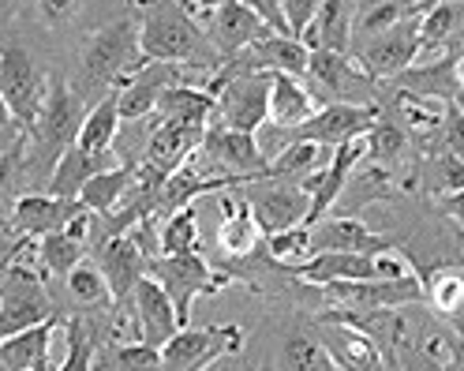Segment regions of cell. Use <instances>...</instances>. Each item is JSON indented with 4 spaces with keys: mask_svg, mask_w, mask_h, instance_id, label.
<instances>
[{
    "mask_svg": "<svg viewBox=\"0 0 464 371\" xmlns=\"http://www.w3.org/2000/svg\"><path fill=\"white\" fill-rule=\"evenodd\" d=\"M202 135H207V124L158 121V128L150 132V142H147V158L142 161L161 169V173H172V169H180L202 147Z\"/></svg>",
    "mask_w": 464,
    "mask_h": 371,
    "instance_id": "24",
    "label": "cell"
},
{
    "mask_svg": "<svg viewBox=\"0 0 464 371\" xmlns=\"http://www.w3.org/2000/svg\"><path fill=\"white\" fill-rule=\"evenodd\" d=\"M121 105H116V87L98 98L91 109H86V117H82V128H79V147L82 151H112V142L116 135H121Z\"/></svg>",
    "mask_w": 464,
    "mask_h": 371,
    "instance_id": "35",
    "label": "cell"
},
{
    "mask_svg": "<svg viewBox=\"0 0 464 371\" xmlns=\"http://www.w3.org/2000/svg\"><path fill=\"white\" fill-rule=\"evenodd\" d=\"M450 75H453L457 94H464V45L450 49ZM457 94H453V98H457Z\"/></svg>",
    "mask_w": 464,
    "mask_h": 371,
    "instance_id": "54",
    "label": "cell"
},
{
    "mask_svg": "<svg viewBox=\"0 0 464 371\" xmlns=\"http://www.w3.org/2000/svg\"><path fill=\"white\" fill-rule=\"evenodd\" d=\"M439 147L464 158V109L450 98L446 102V121H442V135H439Z\"/></svg>",
    "mask_w": 464,
    "mask_h": 371,
    "instance_id": "46",
    "label": "cell"
},
{
    "mask_svg": "<svg viewBox=\"0 0 464 371\" xmlns=\"http://www.w3.org/2000/svg\"><path fill=\"white\" fill-rule=\"evenodd\" d=\"M214 5H218V0H198V19H207Z\"/></svg>",
    "mask_w": 464,
    "mask_h": 371,
    "instance_id": "55",
    "label": "cell"
},
{
    "mask_svg": "<svg viewBox=\"0 0 464 371\" xmlns=\"http://www.w3.org/2000/svg\"><path fill=\"white\" fill-rule=\"evenodd\" d=\"M49 91V75L34 64V56L23 45H0V98L8 102L12 117L31 132L38 109Z\"/></svg>",
    "mask_w": 464,
    "mask_h": 371,
    "instance_id": "11",
    "label": "cell"
},
{
    "mask_svg": "<svg viewBox=\"0 0 464 371\" xmlns=\"http://www.w3.org/2000/svg\"><path fill=\"white\" fill-rule=\"evenodd\" d=\"M334 304L344 308H404V304H423V278L416 270L397 274V278H367V281H334L326 285Z\"/></svg>",
    "mask_w": 464,
    "mask_h": 371,
    "instance_id": "17",
    "label": "cell"
},
{
    "mask_svg": "<svg viewBox=\"0 0 464 371\" xmlns=\"http://www.w3.org/2000/svg\"><path fill=\"white\" fill-rule=\"evenodd\" d=\"M218 105H214V124L225 128H237V132H258L266 124V112H270V72H210L202 79Z\"/></svg>",
    "mask_w": 464,
    "mask_h": 371,
    "instance_id": "6",
    "label": "cell"
},
{
    "mask_svg": "<svg viewBox=\"0 0 464 371\" xmlns=\"http://www.w3.org/2000/svg\"><path fill=\"white\" fill-rule=\"evenodd\" d=\"M311 248L314 251H360V255H386L401 244L386 233H374L360 218H323L311 225Z\"/></svg>",
    "mask_w": 464,
    "mask_h": 371,
    "instance_id": "23",
    "label": "cell"
},
{
    "mask_svg": "<svg viewBox=\"0 0 464 371\" xmlns=\"http://www.w3.org/2000/svg\"><path fill=\"white\" fill-rule=\"evenodd\" d=\"M218 207H221V229H218V248L225 259H251V255L258 251V244L266 240L263 233V225H258L251 203L244 199L240 188H225L221 199H218Z\"/></svg>",
    "mask_w": 464,
    "mask_h": 371,
    "instance_id": "21",
    "label": "cell"
},
{
    "mask_svg": "<svg viewBox=\"0 0 464 371\" xmlns=\"http://www.w3.org/2000/svg\"><path fill=\"white\" fill-rule=\"evenodd\" d=\"M360 68L371 79H397L401 72H409L412 64H420V15H409L393 23L390 31L374 34L360 45Z\"/></svg>",
    "mask_w": 464,
    "mask_h": 371,
    "instance_id": "14",
    "label": "cell"
},
{
    "mask_svg": "<svg viewBox=\"0 0 464 371\" xmlns=\"http://www.w3.org/2000/svg\"><path fill=\"white\" fill-rule=\"evenodd\" d=\"M379 112L382 105L379 102H330V105H318L311 117L293 128V132H285L288 139H314V142H323V147H337V142L344 139H353V135H367L371 124L379 121Z\"/></svg>",
    "mask_w": 464,
    "mask_h": 371,
    "instance_id": "15",
    "label": "cell"
},
{
    "mask_svg": "<svg viewBox=\"0 0 464 371\" xmlns=\"http://www.w3.org/2000/svg\"><path fill=\"white\" fill-rule=\"evenodd\" d=\"M266 34H274L270 23L258 12H251L247 5H240V0H218V5L210 8V15H207V38L221 53V61L244 53L247 45H255Z\"/></svg>",
    "mask_w": 464,
    "mask_h": 371,
    "instance_id": "19",
    "label": "cell"
},
{
    "mask_svg": "<svg viewBox=\"0 0 464 371\" xmlns=\"http://www.w3.org/2000/svg\"><path fill=\"white\" fill-rule=\"evenodd\" d=\"M191 161L210 177H240L247 181H266V151L255 132H237L225 124H207L202 147L191 154Z\"/></svg>",
    "mask_w": 464,
    "mask_h": 371,
    "instance_id": "7",
    "label": "cell"
},
{
    "mask_svg": "<svg viewBox=\"0 0 464 371\" xmlns=\"http://www.w3.org/2000/svg\"><path fill=\"white\" fill-rule=\"evenodd\" d=\"M304 83L311 87L318 105L330 102H374V91H379V79H371L360 61H353L348 53L337 49H311L307 61V75Z\"/></svg>",
    "mask_w": 464,
    "mask_h": 371,
    "instance_id": "9",
    "label": "cell"
},
{
    "mask_svg": "<svg viewBox=\"0 0 464 371\" xmlns=\"http://www.w3.org/2000/svg\"><path fill=\"white\" fill-rule=\"evenodd\" d=\"M442 367H460L464 371V337L453 330H442Z\"/></svg>",
    "mask_w": 464,
    "mask_h": 371,
    "instance_id": "51",
    "label": "cell"
},
{
    "mask_svg": "<svg viewBox=\"0 0 464 371\" xmlns=\"http://www.w3.org/2000/svg\"><path fill=\"white\" fill-rule=\"evenodd\" d=\"M263 244H266V259H270L277 270H288V267L304 263L307 255L314 251V248H311V229H307V225H296V229L270 233Z\"/></svg>",
    "mask_w": 464,
    "mask_h": 371,
    "instance_id": "41",
    "label": "cell"
},
{
    "mask_svg": "<svg viewBox=\"0 0 464 371\" xmlns=\"http://www.w3.org/2000/svg\"><path fill=\"white\" fill-rule=\"evenodd\" d=\"M177 5H180V8H188L191 15H198V0H177Z\"/></svg>",
    "mask_w": 464,
    "mask_h": 371,
    "instance_id": "57",
    "label": "cell"
},
{
    "mask_svg": "<svg viewBox=\"0 0 464 371\" xmlns=\"http://www.w3.org/2000/svg\"><path fill=\"white\" fill-rule=\"evenodd\" d=\"M202 251L198 237V207L188 203L158 221V255H191Z\"/></svg>",
    "mask_w": 464,
    "mask_h": 371,
    "instance_id": "36",
    "label": "cell"
},
{
    "mask_svg": "<svg viewBox=\"0 0 464 371\" xmlns=\"http://www.w3.org/2000/svg\"><path fill=\"white\" fill-rule=\"evenodd\" d=\"M94 367L109 371H150L161 367V349L147 346V341H128V346H109L105 360H94Z\"/></svg>",
    "mask_w": 464,
    "mask_h": 371,
    "instance_id": "44",
    "label": "cell"
},
{
    "mask_svg": "<svg viewBox=\"0 0 464 371\" xmlns=\"http://www.w3.org/2000/svg\"><path fill=\"white\" fill-rule=\"evenodd\" d=\"M12 8H15V0H0V23H5V19L12 15Z\"/></svg>",
    "mask_w": 464,
    "mask_h": 371,
    "instance_id": "56",
    "label": "cell"
},
{
    "mask_svg": "<svg viewBox=\"0 0 464 371\" xmlns=\"http://www.w3.org/2000/svg\"><path fill=\"white\" fill-rule=\"evenodd\" d=\"M334 147H323L314 139H288L277 147V154L266 161V181H304L318 169H326Z\"/></svg>",
    "mask_w": 464,
    "mask_h": 371,
    "instance_id": "32",
    "label": "cell"
},
{
    "mask_svg": "<svg viewBox=\"0 0 464 371\" xmlns=\"http://www.w3.org/2000/svg\"><path fill=\"white\" fill-rule=\"evenodd\" d=\"M135 173H139V161H131V158L116 161L112 169H102V173H94L91 181L82 184V191H79L82 207L91 214H112L116 207L124 203V195L131 191Z\"/></svg>",
    "mask_w": 464,
    "mask_h": 371,
    "instance_id": "31",
    "label": "cell"
},
{
    "mask_svg": "<svg viewBox=\"0 0 464 371\" xmlns=\"http://www.w3.org/2000/svg\"><path fill=\"white\" fill-rule=\"evenodd\" d=\"M423 278V304H430L442 319H453L464 308V259L457 263H439L434 270L420 274Z\"/></svg>",
    "mask_w": 464,
    "mask_h": 371,
    "instance_id": "34",
    "label": "cell"
},
{
    "mask_svg": "<svg viewBox=\"0 0 464 371\" xmlns=\"http://www.w3.org/2000/svg\"><path fill=\"white\" fill-rule=\"evenodd\" d=\"M139 49L147 61L184 64L207 79L225 61L198 26V15L180 8L177 0H139Z\"/></svg>",
    "mask_w": 464,
    "mask_h": 371,
    "instance_id": "1",
    "label": "cell"
},
{
    "mask_svg": "<svg viewBox=\"0 0 464 371\" xmlns=\"http://www.w3.org/2000/svg\"><path fill=\"white\" fill-rule=\"evenodd\" d=\"M412 263L409 255L404 259H393V251L386 255H360V251H311L304 263L288 267V274L318 285L326 289L334 281H367V278H397V274H409Z\"/></svg>",
    "mask_w": 464,
    "mask_h": 371,
    "instance_id": "8",
    "label": "cell"
},
{
    "mask_svg": "<svg viewBox=\"0 0 464 371\" xmlns=\"http://www.w3.org/2000/svg\"><path fill=\"white\" fill-rule=\"evenodd\" d=\"M61 319H45L0 337V371H49V346Z\"/></svg>",
    "mask_w": 464,
    "mask_h": 371,
    "instance_id": "28",
    "label": "cell"
},
{
    "mask_svg": "<svg viewBox=\"0 0 464 371\" xmlns=\"http://www.w3.org/2000/svg\"><path fill=\"white\" fill-rule=\"evenodd\" d=\"M86 251H91V244L82 237H75L64 225V229H53V233L34 240V263H38L45 281H64L68 270L86 259Z\"/></svg>",
    "mask_w": 464,
    "mask_h": 371,
    "instance_id": "30",
    "label": "cell"
},
{
    "mask_svg": "<svg viewBox=\"0 0 464 371\" xmlns=\"http://www.w3.org/2000/svg\"><path fill=\"white\" fill-rule=\"evenodd\" d=\"M34 5H38V19L45 26H68L82 15L86 0H34Z\"/></svg>",
    "mask_w": 464,
    "mask_h": 371,
    "instance_id": "47",
    "label": "cell"
},
{
    "mask_svg": "<svg viewBox=\"0 0 464 371\" xmlns=\"http://www.w3.org/2000/svg\"><path fill=\"white\" fill-rule=\"evenodd\" d=\"M86 207L82 199H64V195H53V191H23L8 203V225L26 237V240H38L53 229H64L72 218H79Z\"/></svg>",
    "mask_w": 464,
    "mask_h": 371,
    "instance_id": "18",
    "label": "cell"
},
{
    "mask_svg": "<svg viewBox=\"0 0 464 371\" xmlns=\"http://www.w3.org/2000/svg\"><path fill=\"white\" fill-rule=\"evenodd\" d=\"M31 240H23L8 259H0V337H8L15 330H26L45 319H61L49 300L42 270L23 263V251Z\"/></svg>",
    "mask_w": 464,
    "mask_h": 371,
    "instance_id": "4",
    "label": "cell"
},
{
    "mask_svg": "<svg viewBox=\"0 0 464 371\" xmlns=\"http://www.w3.org/2000/svg\"><path fill=\"white\" fill-rule=\"evenodd\" d=\"M281 5H285L288 31H293V34L300 38V31H304V26L311 23V15L318 12V5H323V0H281Z\"/></svg>",
    "mask_w": 464,
    "mask_h": 371,
    "instance_id": "49",
    "label": "cell"
},
{
    "mask_svg": "<svg viewBox=\"0 0 464 371\" xmlns=\"http://www.w3.org/2000/svg\"><path fill=\"white\" fill-rule=\"evenodd\" d=\"M64 337H68V356L56 364L61 371H91L98 356V327L82 316L64 319Z\"/></svg>",
    "mask_w": 464,
    "mask_h": 371,
    "instance_id": "40",
    "label": "cell"
},
{
    "mask_svg": "<svg viewBox=\"0 0 464 371\" xmlns=\"http://www.w3.org/2000/svg\"><path fill=\"white\" fill-rule=\"evenodd\" d=\"M91 102L79 94V87L64 75H49V91L38 109V121L31 124L26 139H31V173L38 181H49L56 158H61L72 142L79 139L82 117Z\"/></svg>",
    "mask_w": 464,
    "mask_h": 371,
    "instance_id": "3",
    "label": "cell"
},
{
    "mask_svg": "<svg viewBox=\"0 0 464 371\" xmlns=\"http://www.w3.org/2000/svg\"><path fill=\"white\" fill-rule=\"evenodd\" d=\"M26 135V128L12 117V109H8V102L5 98H0V151H5V147H12V142H19Z\"/></svg>",
    "mask_w": 464,
    "mask_h": 371,
    "instance_id": "50",
    "label": "cell"
},
{
    "mask_svg": "<svg viewBox=\"0 0 464 371\" xmlns=\"http://www.w3.org/2000/svg\"><path fill=\"white\" fill-rule=\"evenodd\" d=\"M26 237H19L15 229H12V225H8V218H0V259H8V255L23 244Z\"/></svg>",
    "mask_w": 464,
    "mask_h": 371,
    "instance_id": "53",
    "label": "cell"
},
{
    "mask_svg": "<svg viewBox=\"0 0 464 371\" xmlns=\"http://www.w3.org/2000/svg\"><path fill=\"white\" fill-rule=\"evenodd\" d=\"M307 61H311V49L293 38V34H266L258 38L255 45H247L244 53L228 56L221 64V72L237 75V72H288V75H307Z\"/></svg>",
    "mask_w": 464,
    "mask_h": 371,
    "instance_id": "20",
    "label": "cell"
},
{
    "mask_svg": "<svg viewBox=\"0 0 464 371\" xmlns=\"http://www.w3.org/2000/svg\"><path fill=\"white\" fill-rule=\"evenodd\" d=\"M198 72L184 68V64H169V61H142L121 87H116V105H121V121L128 124H139L154 117L158 109V98L165 94V87L172 83H184V79H195ZM202 83V75H198Z\"/></svg>",
    "mask_w": 464,
    "mask_h": 371,
    "instance_id": "12",
    "label": "cell"
},
{
    "mask_svg": "<svg viewBox=\"0 0 464 371\" xmlns=\"http://www.w3.org/2000/svg\"><path fill=\"white\" fill-rule=\"evenodd\" d=\"M244 199L251 203L258 225H263V233H281V229H296V225L307 221V210H311V195L293 184L285 188L277 181H247L240 184Z\"/></svg>",
    "mask_w": 464,
    "mask_h": 371,
    "instance_id": "16",
    "label": "cell"
},
{
    "mask_svg": "<svg viewBox=\"0 0 464 371\" xmlns=\"http://www.w3.org/2000/svg\"><path fill=\"white\" fill-rule=\"evenodd\" d=\"M427 5H434V0H427ZM427 5H423V8H427Z\"/></svg>",
    "mask_w": 464,
    "mask_h": 371,
    "instance_id": "58",
    "label": "cell"
},
{
    "mask_svg": "<svg viewBox=\"0 0 464 371\" xmlns=\"http://www.w3.org/2000/svg\"><path fill=\"white\" fill-rule=\"evenodd\" d=\"M147 259H150V255L139 248V240L131 233H121V237L105 240L102 248H94V263L102 267L109 289H112V319L116 323L128 319L135 285L147 278Z\"/></svg>",
    "mask_w": 464,
    "mask_h": 371,
    "instance_id": "13",
    "label": "cell"
},
{
    "mask_svg": "<svg viewBox=\"0 0 464 371\" xmlns=\"http://www.w3.org/2000/svg\"><path fill=\"white\" fill-rule=\"evenodd\" d=\"M240 5H247L251 12L263 15V19L270 23L274 34H293V31H288V19H285V5H281V0H240ZM293 38H296V34H293Z\"/></svg>",
    "mask_w": 464,
    "mask_h": 371,
    "instance_id": "48",
    "label": "cell"
},
{
    "mask_svg": "<svg viewBox=\"0 0 464 371\" xmlns=\"http://www.w3.org/2000/svg\"><path fill=\"white\" fill-rule=\"evenodd\" d=\"M439 214L442 218H453L460 229H464V188L460 191H450V195H439Z\"/></svg>",
    "mask_w": 464,
    "mask_h": 371,
    "instance_id": "52",
    "label": "cell"
},
{
    "mask_svg": "<svg viewBox=\"0 0 464 371\" xmlns=\"http://www.w3.org/2000/svg\"><path fill=\"white\" fill-rule=\"evenodd\" d=\"M64 285H68V297L82 311H109L112 308V289H109V281H105V274H102L98 263H86V259L75 263L68 270Z\"/></svg>",
    "mask_w": 464,
    "mask_h": 371,
    "instance_id": "38",
    "label": "cell"
},
{
    "mask_svg": "<svg viewBox=\"0 0 464 371\" xmlns=\"http://www.w3.org/2000/svg\"><path fill=\"white\" fill-rule=\"evenodd\" d=\"M131 319H135V334L139 341H147V346H165V341L180 330V319H177V304L172 297L165 293V285L158 278H142L131 293Z\"/></svg>",
    "mask_w": 464,
    "mask_h": 371,
    "instance_id": "22",
    "label": "cell"
},
{
    "mask_svg": "<svg viewBox=\"0 0 464 371\" xmlns=\"http://www.w3.org/2000/svg\"><path fill=\"white\" fill-rule=\"evenodd\" d=\"M116 165V154L112 151H82L79 142H72V147L56 158L53 173L45 181V191L53 195H64V199H79L82 184L91 181L94 173H102V169H112Z\"/></svg>",
    "mask_w": 464,
    "mask_h": 371,
    "instance_id": "27",
    "label": "cell"
},
{
    "mask_svg": "<svg viewBox=\"0 0 464 371\" xmlns=\"http://www.w3.org/2000/svg\"><path fill=\"white\" fill-rule=\"evenodd\" d=\"M464 45V0H434L420 12V61L434 49Z\"/></svg>",
    "mask_w": 464,
    "mask_h": 371,
    "instance_id": "29",
    "label": "cell"
},
{
    "mask_svg": "<svg viewBox=\"0 0 464 371\" xmlns=\"http://www.w3.org/2000/svg\"><path fill=\"white\" fill-rule=\"evenodd\" d=\"M409 15H420V0H371V5L356 15L353 42H356V34H360V42H367V38L390 31L393 23L409 19Z\"/></svg>",
    "mask_w": 464,
    "mask_h": 371,
    "instance_id": "39",
    "label": "cell"
},
{
    "mask_svg": "<svg viewBox=\"0 0 464 371\" xmlns=\"http://www.w3.org/2000/svg\"><path fill=\"white\" fill-rule=\"evenodd\" d=\"M353 26H356V0H323L311 23L300 31L307 49H353Z\"/></svg>",
    "mask_w": 464,
    "mask_h": 371,
    "instance_id": "25",
    "label": "cell"
},
{
    "mask_svg": "<svg viewBox=\"0 0 464 371\" xmlns=\"http://www.w3.org/2000/svg\"><path fill=\"white\" fill-rule=\"evenodd\" d=\"M409 147H412V139H409V132H404V124L390 121L386 112H379V121H374L371 132H367V161L382 165V169H393V165L404 161Z\"/></svg>",
    "mask_w": 464,
    "mask_h": 371,
    "instance_id": "37",
    "label": "cell"
},
{
    "mask_svg": "<svg viewBox=\"0 0 464 371\" xmlns=\"http://www.w3.org/2000/svg\"><path fill=\"white\" fill-rule=\"evenodd\" d=\"M142 61L147 56L139 49V19H112L105 26H94L79 45L75 87L94 105L98 98L109 94V87H121Z\"/></svg>",
    "mask_w": 464,
    "mask_h": 371,
    "instance_id": "2",
    "label": "cell"
},
{
    "mask_svg": "<svg viewBox=\"0 0 464 371\" xmlns=\"http://www.w3.org/2000/svg\"><path fill=\"white\" fill-rule=\"evenodd\" d=\"M285 364L288 367H304V371H337L341 360L334 356V349H326L323 341H314V337H293L285 346Z\"/></svg>",
    "mask_w": 464,
    "mask_h": 371,
    "instance_id": "45",
    "label": "cell"
},
{
    "mask_svg": "<svg viewBox=\"0 0 464 371\" xmlns=\"http://www.w3.org/2000/svg\"><path fill=\"white\" fill-rule=\"evenodd\" d=\"M318 109L311 87L300 75H288V72H270V112H266V124L274 132H293L300 128L311 112Z\"/></svg>",
    "mask_w": 464,
    "mask_h": 371,
    "instance_id": "26",
    "label": "cell"
},
{
    "mask_svg": "<svg viewBox=\"0 0 464 371\" xmlns=\"http://www.w3.org/2000/svg\"><path fill=\"white\" fill-rule=\"evenodd\" d=\"M423 177H427V188H430L434 199L460 191L464 188V158H457L450 151H434L423 161Z\"/></svg>",
    "mask_w": 464,
    "mask_h": 371,
    "instance_id": "42",
    "label": "cell"
},
{
    "mask_svg": "<svg viewBox=\"0 0 464 371\" xmlns=\"http://www.w3.org/2000/svg\"><path fill=\"white\" fill-rule=\"evenodd\" d=\"M244 349V327L218 323V327H180L161 346V367L169 371H202L214 367L221 356H237Z\"/></svg>",
    "mask_w": 464,
    "mask_h": 371,
    "instance_id": "10",
    "label": "cell"
},
{
    "mask_svg": "<svg viewBox=\"0 0 464 371\" xmlns=\"http://www.w3.org/2000/svg\"><path fill=\"white\" fill-rule=\"evenodd\" d=\"M218 98L207 87H191V79L172 83L165 87V94L158 98L154 117L158 121H191V124H210Z\"/></svg>",
    "mask_w": 464,
    "mask_h": 371,
    "instance_id": "33",
    "label": "cell"
},
{
    "mask_svg": "<svg viewBox=\"0 0 464 371\" xmlns=\"http://www.w3.org/2000/svg\"><path fill=\"white\" fill-rule=\"evenodd\" d=\"M31 173V139H19L12 147L0 151V207L12 203L19 195V181Z\"/></svg>",
    "mask_w": 464,
    "mask_h": 371,
    "instance_id": "43",
    "label": "cell"
},
{
    "mask_svg": "<svg viewBox=\"0 0 464 371\" xmlns=\"http://www.w3.org/2000/svg\"><path fill=\"white\" fill-rule=\"evenodd\" d=\"M147 274L165 285V293L172 297V304H177L180 327H191V304L198 297H214V293L228 289V285H240V278L232 270L210 267L202 251H191V255H150Z\"/></svg>",
    "mask_w": 464,
    "mask_h": 371,
    "instance_id": "5",
    "label": "cell"
}]
</instances>
